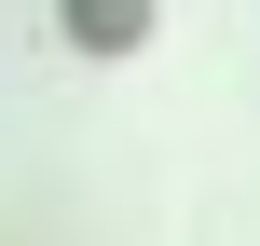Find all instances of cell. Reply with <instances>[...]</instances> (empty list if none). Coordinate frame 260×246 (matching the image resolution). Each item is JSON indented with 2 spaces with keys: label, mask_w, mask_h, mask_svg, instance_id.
Listing matches in <instances>:
<instances>
[{
  "label": "cell",
  "mask_w": 260,
  "mask_h": 246,
  "mask_svg": "<svg viewBox=\"0 0 260 246\" xmlns=\"http://www.w3.org/2000/svg\"><path fill=\"white\" fill-rule=\"evenodd\" d=\"M82 14V41H137V0H69Z\"/></svg>",
  "instance_id": "obj_1"
}]
</instances>
